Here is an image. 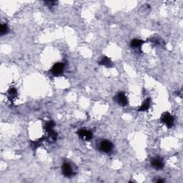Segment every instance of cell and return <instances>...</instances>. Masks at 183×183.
Instances as JSON below:
<instances>
[{"label":"cell","mask_w":183,"mask_h":183,"mask_svg":"<svg viewBox=\"0 0 183 183\" xmlns=\"http://www.w3.org/2000/svg\"><path fill=\"white\" fill-rule=\"evenodd\" d=\"M115 100L117 104L121 107H124L127 104V98L123 92H119L116 95Z\"/></svg>","instance_id":"8992f818"},{"label":"cell","mask_w":183,"mask_h":183,"mask_svg":"<svg viewBox=\"0 0 183 183\" xmlns=\"http://www.w3.org/2000/svg\"><path fill=\"white\" fill-rule=\"evenodd\" d=\"M77 134H78L79 137H80L82 140H83L84 141H89V140L92 139V132L89 131V130L81 129L78 130Z\"/></svg>","instance_id":"277c9868"},{"label":"cell","mask_w":183,"mask_h":183,"mask_svg":"<svg viewBox=\"0 0 183 183\" xmlns=\"http://www.w3.org/2000/svg\"><path fill=\"white\" fill-rule=\"evenodd\" d=\"M164 182V180H158L157 181V182H158V183L159 182Z\"/></svg>","instance_id":"5bb4252c"},{"label":"cell","mask_w":183,"mask_h":183,"mask_svg":"<svg viewBox=\"0 0 183 183\" xmlns=\"http://www.w3.org/2000/svg\"><path fill=\"white\" fill-rule=\"evenodd\" d=\"M64 69H65V65L61 62H58L53 65L52 68V72L54 76L58 77L64 73Z\"/></svg>","instance_id":"3957f363"},{"label":"cell","mask_w":183,"mask_h":183,"mask_svg":"<svg viewBox=\"0 0 183 183\" xmlns=\"http://www.w3.org/2000/svg\"><path fill=\"white\" fill-rule=\"evenodd\" d=\"M100 65H104L107 67H112V62L111 61V59L110 58L107 57H103L102 58V59L100 60Z\"/></svg>","instance_id":"ba28073f"},{"label":"cell","mask_w":183,"mask_h":183,"mask_svg":"<svg viewBox=\"0 0 183 183\" xmlns=\"http://www.w3.org/2000/svg\"><path fill=\"white\" fill-rule=\"evenodd\" d=\"M0 32H1V34L2 35H5L6 34H7L9 32V28L8 27H7V24H2L1 26V29H0Z\"/></svg>","instance_id":"7c38bea8"},{"label":"cell","mask_w":183,"mask_h":183,"mask_svg":"<svg viewBox=\"0 0 183 183\" xmlns=\"http://www.w3.org/2000/svg\"><path fill=\"white\" fill-rule=\"evenodd\" d=\"M162 122L166 125L167 127H172L174 124V117L172 114L168 113V112H165L163 114V115L162 116Z\"/></svg>","instance_id":"7a4b0ae2"},{"label":"cell","mask_w":183,"mask_h":183,"mask_svg":"<svg viewBox=\"0 0 183 183\" xmlns=\"http://www.w3.org/2000/svg\"><path fill=\"white\" fill-rule=\"evenodd\" d=\"M149 107H150V99H146V100L143 102L142 106L140 108L139 111H140V112L146 111L148 110Z\"/></svg>","instance_id":"9c48e42d"},{"label":"cell","mask_w":183,"mask_h":183,"mask_svg":"<svg viewBox=\"0 0 183 183\" xmlns=\"http://www.w3.org/2000/svg\"><path fill=\"white\" fill-rule=\"evenodd\" d=\"M62 174L66 177H71L72 175H73L72 168L71 165H70L69 163H64L62 166Z\"/></svg>","instance_id":"52a82bcc"},{"label":"cell","mask_w":183,"mask_h":183,"mask_svg":"<svg viewBox=\"0 0 183 183\" xmlns=\"http://www.w3.org/2000/svg\"><path fill=\"white\" fill-rule=\"evenodd\" d=\"M143 43H144V42L143 40H139V39H134V40H132V41L131 42L130 45H131L132 47L138 48V47H140Z\"/></svg>","instance_id":"30bf717a"},{"label":"cell","mask_w":183,"mask_h":183,"mask_svg":"<svg viewBox=\"0 0 183 183\" xmlns=\"http://www.w3.org/2000/svg\"><path fill=\"white\" fill-rule=\"evenodd\" d=\"M151 165L156 170H162L164 167V162L161 157H154L151 159Z\"/></svg>","instance_id":"5b68a950"},{"label":"cell","mask_w":183,"mask_h":183,"mask_svg":"<svg viewBox=\"0 0 183 183\" xmlns=\"http://www.w3.org/2000/svg\"><path fill=\"white\" fill-rule=\"evenodd\" d=\"M54 127V122L53 121H50L47 122L45 124V130L47 132H49L50 131H52V130H53V128Z\"/></svg>","instance_id":"8fae6325"},{"label":"cell","mask_w":183,"mask_h":183,"mask_svg":"<svg viewBox=\"0 0 183 183\" xmlns=\"http://www.w3.org/2000/svg\"><path fill=\"white\" fill-rule=\"evenodd\" d=\"M99 148H100V150L102 151V152L109 153L112 150L113 145H112V143H111L110 141H109V140H104L100 143Z\"/></svg>","instance_id":"6da1fadb"},{"label":"cell","mask_w":183,"mask_h":183,"mask_svg":"<svg viewBox=\"0 0 183 183\" xmlns=\"http://www.w3.org/2000/svg\"><path fill=\"white\" fill-rule=\"evenodd\" d=\"M8 92H9V97H12V98H15L17 95V91L15 88H10L9 89Z\"/></svg>","instance_id":"4fadbf2b"}]
</instances>
